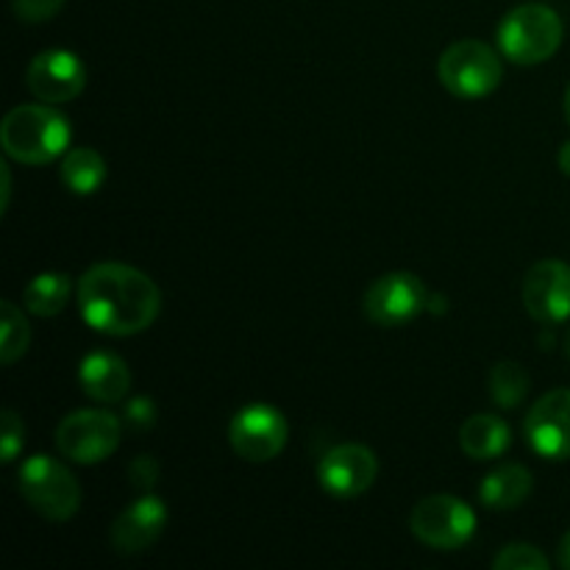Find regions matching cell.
I'll use <instances>...</instances> for the list:
<instances>
[{"label":"cell","instance_id":"5","mask_svg":"<svg viewBox=\"0 0 570 570\" xmlns=\"http://www.w3.org/2000/svg\"><path fill=\"white\" fill-rule=\"evenodd\" d=\"M438 78L454 98L479 100L499 89L504 65L490 45L479 39H460L440 53Z\"/></svg>","mask_w":570,"mask_h":570},{"label":"cell","instance_id":"6","mask_svg":"<svg viewBox=\"0 0 570 570\" xmlns=\"http://www.w3.org/2000/svg\"><path fill=\"white\" fill-rule=\"evenodd\" d=\"M410 529L434 551H460L476 534V512L456 495H426L410 515Z\"/></svg>","mask_w":570,"mask_h":570},{"label":"cell","instance_id":"9","mask_svg":"<svg viewBox=\"0 0 570 570\" xmlns=\"http://www.w3.org/2000/svg\"><path fill=\"white\" fill-rule=\"evenodd\" d=\"M289 440V423L276 406L248 404L228 423V443L245 462H271Z\"/></svg>","mask_w":570,"mask_h":570},{"label":"cell","instance_id":"3","mask_svg":"<svg viewBox=\"0 0 570 570\" xmlns=\"http://www.w3.org/2000/svg\"><path fill=\"white\" fill-rule=\"evenodd\" d=\"M566 26L546 3H523L507 11L499 26V48L512 65H543L560 50Z\"/></svg>","mask_w":570,"mask_h":570},{"label":"cell","instance_id":"7","mask_svg":"<svg viewBox=\"0 0 570 570\" xmlns=\"http://www.w3.org/2000/svg\"><path fill=\"white\" fill-rule=\"evenodd\" d=\"M122 440L120 417L106 410H78L56 429V449L76 465H98Z\"/></svg>","mask_w":570,"mask_h":570},{"label":"cell","instance_id":"23","mask_svg":"<svg viewBox=\"0 0 570 570\" xmlns=\"http://www.w3.org/2000/svg\"><path fill=\"white\" fill-rule=\"evenodd\" d=\"M22 445H26V423L14 410H3V417H0V460L6 465L14 462Z\"/></svg>","mask_w":570,"mask_h":570},{"label":"cell","instance_id":"15","mask_svg":"<svg viewBox=\"0 0 570 570\" xmlns=\"http://www.w3.org/2000/svg\"><path fill=\"white\" fill-rule=\"evenodd\" d=\"M78 382L83 393L98 404H117L131 393V371L120 356L109 351H95L83 356L78 367Z\"/></svg>","mask_w":570,"mask_h":570},{"label":"cell","instance_id":"14","mask_svg":"<svg viewBox=\"0 0 570 570\" xmlns=\"http://www.w3.org/2000/svg\"><path fill=\"white\" fill-rule=\"evenodd\" d=\"M170 512H167L165 501L154 493H142L134 501L128 510L117 515V521L109 529V543L117 554L134 557L148 551L150 546L159 543L165 534Z\"/></svg>","mask_w":570,"mask_h":570},{"label":"cell","instance_id":"16","mask_svg":"<svg viewBox=\"0 0 570 570\" xmlns=\"http://www.w3.org/2000/svg\"><path fill=\"white\" fill-rule=\"evenodd\" d=\"M512 432L507 426L504 417L490 415V412H479V415L468 417L460 426V449L471 460H499L510 451Z\"/></svg>","mask_w":570,"mask_h":570},{"label":"cell","instance_id":"31","mask_svg":"<svg viewBox=\"0 0 570 570\" xmlns=\"http://www.w3.org/2000/svg\"><path fill=\"white\" fill-rule=\"evenodd\" d=\"M562 348H566V356H568V360H570V326H568L566 337H562Z\"/></svg>","mask_w":570,"mask_h":570},{"label":"cell","instance_id":"30","mask_svg":"<svg viewBox=\"0 0 570 570\" xmlns=\"http://www.w3.org/2000/svg\"><path fill=\"white\" fill-rule=\"evenodd\" d=\"M443 309H449V301H445L443 295H429V309L426 312H434V315H440Z\"/></svg>","mask_w":570,"mask_h":570},{"label":"cell","instance_id":"24","mask_svg":"<svg viewBox=\"0 0 570 570\" xmlns=\"http://www.w3.org/2000/svg\"><path fill=\"white\" fill-rule=\"evenodd\" d=\"M65 3L67 0H11V9H14L17 20L37 26V22H45L59 14Z\"/></svg>","mask_w":570,"mask_h":570},{"label":"cell","instance_id":"1","mask_svg":"<svg viewBox=\"0 0 570 570\" xmlns=\"http://www.w3.org/2000/svg\"><path fill=\"white\" fill-rule=\"evenodd\" d=\"M76 295L87 326L109 337H134L154 326L161 312V289L154 278L122 262L89 267Z\"/></svg>","mask_w":570,"mask_h":570},{"label":"cell","instance_id":"17","mask_svg":"<svg viewBox=\"0 0 570 570\" xmlns=\"http://www.w3.org/2000/svg\"><path fill=\"white\" fill-rule=\"evenodd\" d=\"M534 490V476L529 473V468L510 462V465H499L495 471H490L482 479V488H479V499L488 510L495 512H510L518 510L523 501L532 495Z\"/></svg>","mask_w":570,"mask_h":570},{"label":"cell","instance_id":"20","mask_svg":"<svg viewBox=\"0 0 570 570\" xmlns=\"http://www.w3.org/2000/svg\"><path fill=\"white\" fill-rule=\"evenodd\" d=\"M529 384L532 382H529L527 367L521 362L504 360L499 365H493V371H490L488 393L495 406H501V410H515L529 395Z\"/></svg>","mask_w":570,"mask_h":570},{"label":"cell","instance_id":"26","mask_svg":"<svg viewBox=\"0 0 570 570\" xmlns=\"http://www.w3.org/2000/svg\"><path fill=\"white\" fill-rule=\"evenodd\" d=\"M156 417L159 415H156V404L150 399H134L126 406V421L134 429H150L156 423Z\"/></svg>","mask_w":570,"mask_h":570},{"label":"cell","instance_id":"2","mask_svg":"<svg viewBox=\"0 0 570 570\" xmlns=\"http://www.w3.org/2000/svg\"><path fill=\"white\" fill-rule=\"evenodd\" d=\"M72 139L70 120L53 104H26L11 109L0 126V145L20 165H48L67 154Z\"/></svg>","mask_w":570,"mask_h":570},{"label":"cell","instance_id":"28","mask_svg":"<svg viewBox=\"0 0 570 570\" xmlns=\"http://www.w3.org/2000/svg\"><path fill=\"white\" fill-rule=\"evenodd\" d=\"M557 165H560V170L570 178V139L566 145H562L560 154H557Z\"/></svg>","mask_w":570,"mask_h":570},{"label":"cell","instance_id":"11","mask_svg":"<svg viewBox=\"0 0 570 570\" xmlns=\"http://www.w3.org/2000/svg\"><path fill=\"white\" fill-rule=\"evenodd\" d=\"M26 83L42 104H67L87 89V67L72 50H42L28 65Z\"/></svg>","mask_w":570,"mask_h":570},{"label":"cell","instance_id":"4","mask_svg":"<svg viewBox=\"0 0 570 570\" xmlns=\"http://www.w3.org/2000/svg\"><path fill=\"white\" fill-rule=\"evenodd\" d=\"M20 493L37 515L65 523L81 510V484L67 465L48 454H33L17 471Z\"/></svg>","mask_w":570,"mask_h":570},{"label":"cell","instance_id":"13","mask_svg":"<svg viewBox=\"0 0 570 570\" xmlns=\"http://www.w3.org/2000/svg\"><path fill=\"white\" fill-rule=\"evenodd\" d=\"M523 306L543 326L570 321V265L543 259L523 278Z\"/></svg>","mask_w":570,"mask_h":570},{"label":"cell","instance_id":"10","mask_svg":"<svg viewBox=\"0 0 570 570\" xmlns=\"http://www.w3.org/2000/svg\"><path fill=\"white\" fill-rule=\"evenodd\" d=\"M379 479V456L367 445H334L317 462V482L334 499H356L367 493Z\"/></svg>","mask_w":570,"mask_h":570},{"label":"cell","instance_id":"27","mask_svg":"<svg viewBox=\"0 0 570 570\" xmlns=\"http://www.w3.org/2000/svg\"><path fill=\"white\" fill-rule=\"evenodd\" d=\"M0 181H3V189H0V212H9V204H11V167L0 165Z\"/></svg>","mask_w":570,"mask_h":570},{"label":"cell","instance_id":"12","mask_svg":"<svg viewBox=\"0 0 570 570\" xmlns=\"http://www.w3.org/2000/svg\"><path fill=\"white\" fill-rule=\"evenodd\" d=\"M529 449L543 460L566 462L570 460V387H560L534 401L527 423Z\"/></svg>","mask_w":570,"mask_h":570},{"label":"cell","instance_id":"22","mask_svg":"<svg viewBox=\"0 0 570 570\" xmlns=\"http://www.w3.org/2000/svg\"><path fill=\"white\" fill-rule=\"evenodd\" d=\"M549 557L529 543H510L493 557L495 570H549Z\"/></svg>","mask_w":570,"mask_h":570},{"label":"cell","instance_id":"25","mask_svg":"<svg viewBox=\"0 0 570 570\" xmlns=\"http://www.w3.org/2000/svg\"><path fill=\"white\" fill-rule=\"evenodd\" d=\"M159 476H161L159 462L148 454L137 456V460L128 465V482H131V488L139 490V493H150V490L156 488V482H159Z\"/></svg>","mask_w":570,"mask_h":570},{"label":"cell","instance_id":"18","mask_svg":"<svg viewBox=\"0 0 570 570\" xmlns=\"http://www.w3.org/2000/svg\"><path fill=\"white\" fill-rule=\"evenodd\" d=\"M61 184L70 189L72 195H95L109 178V167L106 159L95 148H72L67 150L61 159Z\"/></svg>","mask_w":570,"mask_h":570},{"label":"cell","instance_id":"19","mask_svg":"<svg viewBox=\"0 0 570 570\" xmlns=\"http://www.w3.org/2000/svg\"><path fill=\"white\" fill-rule=\"evenodd\" d=\"M72 278L67 273H39L22 293V306L37 317H56L70 298Z\"/></svg>","mask_w":570,"mask_h":570},{"label":"cell","instance_id":"8","mask_svg":"<svg viewBox=\"0 0 570 570\" xmlns=\"http://www.w3.org/2000/svg\"><path fill=\"white\" fill-rule=\"evenodd\" d=\"M429 289L415 273L395 271L376 278L362 298V309L373 326L399 328L429 309Z\"/></svg>","mask_w":570,"mask_h":570},{"label":"cell","instance_id":"29","mask_svg":"<svg viewBox=\"0 0 570 570\" xmlns=\"http://www.w3.org/2000/svg\"><path fill=\"white\" fill-rule=\"evenodd\" d=\"M560 566L570 570V529L566 532V538L560 540Z\"/></svg>","mask_w":570,"mask_h":570},{"label":"cell","instance_id":"32","mask_svg":"<svg viewBox=\"0 0 570 570\" xmlns=\"http://www.w3.org/2000/svg\"><path fill=\"white\" fill-rule=\"evenodd\" d=\"M566 117H568V122H570V87L566 89Z\"/></svg>","mask_w":570,"mask_h":570},{"label":"cell","instance_id":"21","mask_svg":"<svg viewBox=\"0 0 570 570\" xmlns=\"http://www.w3.org/2000/svg\"><path fill=\"white\" fill-rule=\"evenodd\" d=\"M31 345V326H28L22 309H17V304L3 301L0 304V362L3 365H14L17 360H22Z\"/></svg>","mask_w":570,"mask_h":570}]
</instances>
